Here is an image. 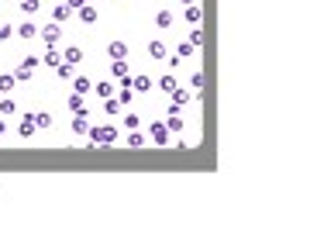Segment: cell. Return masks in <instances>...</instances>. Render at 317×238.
<instances>
[{"label":"cell","instance_id":"cell-24","mask_svg":"<svg viewBox=\"0 0 317 238\" xmlns=\"http://www.w3.org/2000/svg\"><path fill=\"white\" fill-rule=\"evenodd\" d=\"M148 55L152 59H166V42H148Z\"/></svg>","mask_w":317,"mask_h":238},{"label":"cell","instance_id":"cell-10","mask_svg":"<svg viewBox=\"0 0 317 238\" xmlns=\"http://www.w3.org/2000/svg\"><path fill=\"white\" fill-rule=\"evenodd\" d=\"M62 62H69V66H79V62H83V49H79V45H69V49L62 52Z\"/></svg>","mask_w":317,"mask_h":238},{"label":"cell","instance_id":"cell-9","mask_svg":"<svg viewBox=\"0 0 317 238\" xmlns=\"http://www.w3.org/2000/svg\"><path fill=\"white\" fill-rule=\"evenodd\" d=\"M72 135H79V138L90 135V121H87V114H76V117H72Z\"/></svg>","mask_w":317,"mask_h":238},{"label":"cell","instance_id":"cell-30","mask_svg":"<svg viewBox=\"0 0 317 238\" xmlns=\"http://www.w3.org/2000/svg\"><path fill=\"white\" fill-rule=\"evenodd\" d=\"M190 87H193V93H200V90H204V73H200V69L190 76Z\"/></svg>","mask_w":317,"mask_h":238},{"label":"cell","instance_id":"cell-4","mask_svg":"<svg viewBox=\"0 0 317 238\" xmlns=\"http://www.w3.org/2000/svg\"><path fill=\"white\" fill-rule=\"evenodd\" d=\"M38 38H42V42H45L49 49H55V45L62 42V28H59V24L52 21L49 28H38Z\"/></svg>","mask_w":317,"mask_h":238},{"label":"cell","instance_id":"cell-26","mask_svg":"<svg viewBox=\"0 0 317 238\" xmlns=\"http://www.w3.org/2000/svg\"><path fill=\"white\" fill-rule=\"evenodd\" d=\"M190 45H193V49H200V45H204V31L196 28V24L190 28Z\"/></svg>","mask_w":317,"mask_h":238},{"label":"cell","instance_id":"cell-18","mask_svg":"<svg viewBox=\"0 0 317 238\" xmlns=\"http://www.w3.org/2000/svg\"><path fill=\"white\" fill-rule=\"evenodd\" d=\"M124 145H131V148H141V145H148V138H145V135H141V128H138V131H128Z\"/></svg>","mask_w":317,"mask_h":238},{"label":"cell","instance_id":"cell-40","mask_svg":"<svg viewBox=\"0 0 317 238\" xmlns=\"http://www.w3.org/2000/svg\"><path fill=\"white\" fill-rule=\"evenodd\" d=\"M179 4H183V7H186V4H196V0H179Z\"/></svg>","mask_w":317,"mask_h":238},{"label":"cell","instance_id":"cell-31","mask_svg":"<svg viewBox=\"0 0 317 238\" xmlns=\"http://www.w3.org/2000/svg\"><path fill=\"white\" fill-rule=\"evenodd\" d=\"M14 79H18V87H21V83H31V69L18 66V69H14Z\"/></svg>","mask_w":317,"mask_h":238},{"label":"cell","instance_id":"cell-15","mask_svg":"<svg viewBox=\"0 0 317 238\" xmlns=\"http://www.w3.org/2000/svg\"><path fill=\"white\" fill-rule=\"evenodd\" d=\"M93 93H97L100 100H107V97H114L117 90H114V83H110V79H104V83H93Z\"/></svg>","mask_w":317,"mask_h":238},{"label":"cell","instance_id":"cell-12","mask_svg":"<svg viewBox=\"0 0 317 238\" xmlns=\"http://www.w3.org/2000/svg\"><path fill=\"white\" fill-rule=\"evenodd\" d=\"M107 55H110V59H128V42H110V45H107Z\"/></svg>","mask_w":317,"mask_h":238},{"label":"cell","instance_id":"cell-16","mask_svg":"<svg viewBox=\"0 0 317 238\" xmlns=\"http://www.w3.org/2000/svg\"><path fill=\"white\" fill-rule=\"evenodd\" d=\"M110 76H114V79H124V76H128V59H114V62H110Z\"/></svg>","mask_w":317,"mask_h":238},{"label":"cell","instance_id":"cell-35","mask_svg":"<svg viewBox=\"0 0 317 238\" xmlns=\"http://www.w3.org/2000/svg\"><path fill=\"white\" fill-rule=\"evenodd\" d=\"M38 62H42V59H38V55H24V59H21V66H24V69H31V73L38 69Z\"/></svg>","mask_w":317,"mask_h":238},{"label":"cell","instance_id":"cell-22","mask_svg":"<svg viewBox=\"0 0 317 238\" xmlns=\"http://www.w3.org/2000/svg\"><path fill=\"white\" fill-rule=\"evenodd\" d=\"M190 97H193V93H190V90H183V87H176V90H173V104H176V107H186V104H190Z\"/></svg>","mask_w":317,"mask_h":238},{"label":"cell","instance_id":"cell-19","mask_svg":"<svg viewBox=\"0 0 317 238\" xmlns=\"http://www.w3.org/2000/svg\"><path fill=\"white\" fill-rule=\"evenodd\" d=\"M18 87V79H14V73H0V93H11Z\"/></svg>","mask_w":317,"mask_h":238},{"label":"cell","instance_id":"cell-21","mask_svg":"<svg viewBox=\"0 0 317 238\" xmlns=\"http://www.w3.org/2000/svg\"><path fill=\"white\" fill-rule=\"evenodd\" d=\"M42 62H45L49 69H55V66L62 62V52H55V49H45V55H42Z\"/></svg>","mask_w":317,"mask_h":238},{"label":"cell","instance_id":"cell-25","mask_svg":"<svg viewBox=\"0 0 317 238\" xmlns=\"http://www.w3.org/2000/svg\"><path fill=\"white\" fill-rule=\"evenodd\" d=\"M35 125L38 128H52V114L49 110H35Z\"/></svg>","mask_w":317,"mask_h":238},{"label":"cell","instance_id":"cell-6","mask_svg":"<svg viewBox=\"0 0 317 238\" xmlns=\"http://www.w3.org/2000/svg\"><path fill=\"white\" fill-rule=\"evenodd\" d=\"M35 131H38V125H35V114H24L21 121H18V135H21V138H31Z\"/></svg>","mask_w":317,"mask_h":238},{"label":"cell","instance_id":"cell-38","mask_svg":"<svg viewBox=\"0 0 317 238\" xmlns=\"http://www.w3.org/2000/svg\"><path fill=\"white\" fill-rule=\"evenodd\" d=\"M62 4H66L69 11H79V7H83V4H87V0H62Z\"/></svg>","mask_w":317,"mask_h":238},{"label":"cell","instance_id":"cell-28","mask_svg":"<svg viewBox=\"0 0 317 238\" xmlns=\"http://www.w3.org/2000/svg\"><path fill=\"white\" fill-rule=\"evenodd\" d=\"M18 7H21L24 14H35L38 7H42V0H18Z\"/></svg>","mask_w":317,"mask_h":238},{"label":"cell","instance_id":"cell-14","mask_svg":"<svg viewBox=\"0 0 317 238\" xmlns=\"http://www.w3.org/2000/svg\"><path fill=\"white\" fill-rule=\"evenodd\" d=\"M76 18L83 21V24H93V21H97V7H93V4H83V7L76 11Z\"/></svg>","mask_w":317,"mask_h":238},{"label":"cell","instance_id":"cell-37","mask_svg":"<svg viewBox=\"0 0 317 238\" xmlns=\"http://www.w3.org/2000/svg\"><path fill=\"white\" fill-rule=\"evenodd\" d=\"M11 35H14V24H0V42H7Z\"/></svg>","mask_w":317,"mask_h":238},{"label":"cell","instance_id":"cell-5","mask_svg":"<svg viewBox=\"0 0 317 238\" xmlns=\"http://www.w3.org/2000/svg\"><path fill=\"white\" fill-rule=\"evenodd\" d=\"M72 93H79V97H87V93H93V79L90 76H72Z\"/></svg>","mask_w":317,"mask_h":238},{"label":"cell","instance_id":"cell-17","mask_svg":"<svg viewBox=\"0 0 317 238\" xmlns=\"http://www.w3.org/2000/svg\"><path fill=\"white\" fill-rule=\"evenodd\" d=\"M169 117H166V128L176 135V131H183V114H176V110H166Z\"/></svg>","mask_w":317,"mask_h":238},{"label":"cell","instance_id":"cell-29","mask_svg":"<svg viewBox=\"0 0 317 238\" xmlns=\"http://www.w3.org/2000/svg\"><path fill=\"white\" fill-rule=\"evenodd\" d=\"M0 114H18V104L11 97H0Z\"/></svg>","mask_w":317,"mask_h":238},{"label":"cell","instance_id":"cell-8","mask_svg":"<svg viewBox=\"0 0 317 238\" xmlns=\"http://www.w3.org/2000/svg\"><path fill=\"white\" fill-rule=\"evenodd\" d=\"M155 87H158V90H162V93H173V90H176L179 83H176V76H173V73H162V76H158V79H155Z\"/></svg>","mask_w":317,"mask_h":238},{"label":"cell","instance_id":"cell-39","mask_svg":"<svg viewBox=\"0 0 317 238\" xmlns=\"http://www.w3.org/2000/svg\"><path fill=\"white\" fill-rule=\"evenodd\" d=\"M7 135V121H4V114H0V138Z\"/></svg>","mask_w":317,"mask_h":238},{"label":"cell","instance_id":"cell-3","mask_svg":"<svg viewBox=\"0 0 317 238\" xmlns=\"http://www.w3.org/2000/svg\"><path fill=\"white\" fill-rule=\"evenodd\" d=\"M121 87H131L135 93H148V90L155 87V79L145 76V73H138V76H124V79H121Z\"/></svg>","mask_w":317,"mask_h":238},{"label":"cell","instance_id":"cell-13","mask_svg":"<svg viewBox=\"0 0 317 238\" xmlns=\"http://www.w3.org/2000/svg\"><path fill=\"white\" fill-rule=\"evenodd\" d=\"M66 107L72 110V114H87V100L79 97V93H69V100H66Z\"/></svg>","mask_w":317,"mask_h":238},{"label":"cell","instance_id":"cell-33","mask_svg":"<svg viewBox=\"0 0 317 238\" xmlns=\"http://www.w3.org/2000/svg\"><path fill=\"white\" fill-rule=\"evenodd\" d=\"M124 128H128V131H138V128H141L138 114H124Z\"/></svg>","mask_w":317,"mask_h":238},{"label":"cell","instance_id":"cell-32","mask_svg":"<svg viewBox=\"0 0 317 238\" xmlns=\"http://www.w3.org/2000/svg\"><path fill=\"white\" fill-rule=\"evenodd\" d=\"M72 69H76V66H69V62H59V66H55V73H59L62 79H72V76H76Z\"/></svg>","mask_w":317,"mask_h":238},{"label":"cell","instance_id":"cell-27","mask_svg":"<svg viewBox=\"0 0 317 238\" xmlns=\"http://www.w3.org/2000/svg\"><path fill=\"white\" fill-rule=\"evenodd\" d=\"M114 97L121 100V107H128V104H131V97H135V90H131V87H121V90H117Z\"/></svg>","mask_w":317,"mask_h":238},{"label":"cell","instance_id":"cell-2","mask_svg":"<svg viewBox=\"0 0 317 238\" xmlns=\"http://www.w3.org/2000/svg\"><path fill=\"white\" fill-rule=\"evenodd\" d=\"M148 142H152V145H158V148H166V145L173 142V131L166 128V121H155V125L148 128Z\"/></svg>","mask_w":317,"mask_h":238},{"label":"cell","instance_id":"cell-20","mask_svg":"<svg viewBox=\"0 0 317 238\" xmlns=\"http://www.w3.org/2000/svg\"><path fill=\"white\" fill-rule=\"evenodd\" d=\"M69 14H76V11H69L66 4H55V7H52V21H55V24H62Z\"/></svg>","mask_w":317,"mask_h":238},{"label":"cell","instance_id":"cell-11","mask_svg":"<svg viewBox=\"0 0 317 238\" xmlns=\"http://www.w3.org/2000/svg\"><path fill=\"white\" fill-rule=\"evenodd\" d=\"M183 18H186V24L193 28V24H200V18H204V11L196 7V4H186V11H183Z\"/></svg>","mask_w":317,"mask_h":238},{"label":"cell","instance_id":"cell-34","mask_svg":"<svg viewBox=\"0 0 317 238\" xmlns=\"http://www.w3.org/2000/svg\"><path fill=\"white\" fill-rule=\"evenodd\" d=\"M104 110H107V114H117V110H121V100H117V97H107V100H104Z\"/></svg>","mask_w":317,"mask_h":238},{"label":"cell","instance_id":"cell-36","mask_svg":"<svg viewBox=\"0 0 317 238\" xmlns=\"http://www.w3.org/2000/svg\"><path fill=\"white\" fill-rule=\"evenodd\" d=\"M193 52H196V49H193V45H190V42H183V45H179V49H176V55H179V59H186V55H193Z\"/></svg>","mask_w":317,"mask_h":238},{"label":"cell","instance_id":"cell-7","mask_svg":"<svg viewBox=\"0 0 317 238\" xmlns=\"http://www.w3.org/2000/svg\"><path fill=\"white\" fill-rule=\"evenodd\" d=\"M14 35H21L24 42H31V38H38V24L35 21H24V24H14Z\"/></svg>","mask_w":317,"mask_h":238},{"label":"cell","instance_id":"cell-1","mask_svg":"<svg viewBox=\"0 0 317 238\" xmlns=\"http://www.w3.org/2000/svg\"><path fill=\"white\" fill-rule=\"evenodd\" d=\"M114 142H117V128H114V125H104V128H93V125H90V145H104V148H107V145H114Z\"/></svg>","mask_w":317,"mask_h":238},{"label":"cell","instance_id":"cell-23","mask_svg":"<svg viewBox=\"0 0 317 238\" xmlns=\"http://www.w3.org/2000/svg\"><path fill=\"white\" fill-rule=\"evenodd\" d=\"M155 28H173V14L169 11H155Z\"/></svg>","mask_w":317,"mask_h":238}]
</instances>
